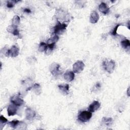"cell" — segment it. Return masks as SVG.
I'll return each mask as SVG.
<instances>
[{
	"mask_svg": "<svg viewBox=\"0 0 130 130\" xmlns=\"http://www.w3.org/2000/svg\"><path fill=\"white\" fill-rule=\"evenodd\" d=\"M11 102L17 106H20L24 103V101L19 96L14 95L11 97Z\"/></svg>",
	"mask_w": 130,
	"mask_h": 130,
	"instance_id": "9",
	"label": "cell"
},
{
	"mask_svg": "<svg viewBox=\"0 0 130 130\" xmlns=\"http://www.w3.org/2000/svg\"><path fill=\"white\" fill-rule=\"evenodd\" d=\"M99 19V15L95 11H93L90 15V22L91 23H96Z\"/></svg>",
	"mask_w": 130,
	"mask_h": 130,
	"instance_id": "14",
	"label": "cell"
},
{
	"mask_svg": "<svg viewBox=\"0 0 130 130\" xmlns=\"http://www.w3.org/2000/svg\"><path fill=\"white\" fill-rule=\"evenodd\" d=\"M59 68L60 66L59 64L55 62L52 63L49 67V70L51 74L54 76H57L60 75L61 72L59 71Z\"/></svg>",
	"mask_w": 130,
	"mask_h": 130,
	"instance_id": "6",
	"label": "cell"
},
{
	"mask_svg": "<svg viewBox=\"0 0 130 130\" xmlns=\"http://www.w3.org/2000/svg\"><path fill=\"white\" fill-rule=\"evenodd\" d=\"M17 106L14 105V104H12L9 105L7 108V112H8V116H13L15 115L17 113Z\"/></svg>",
	"mask_w": 130,
	"mask_h": 130,
	"instance_id": "11",
	"label": "cell"
},
{
	"mask_svg": "<svg viewBox=\"0 0 130 130\" xmlns=\"http://www.w3.org/2000/svg\"><path fill=\"white\" fill-rule=\"evenodd\" d=\"M7 30L10 32L13 35L16 36H18L19 35V31L18 29L17 26L13 25H10L7 28Z\"/></svg>",
	"mask_w": 130,
	"mask_h": 130,
	"instance_id": "13",
	"label": "cell"
},
{
	"mask_svg": "<svg viewBox=\"0 0 130 130\" xmlns=\"http://www.w3.org/2000/svg\"><path fill=\"white\" fill-rule=\"evenodd\" d=\"M23 12H25V13H31L30 10L28 8H25L23 10Z\"/></svg>",
	"mask_w": 130,
	"mask_h": 130,
	"instance_id": "25",
	"label": "cell"
},
{
	"mask_svg": "<svg viewBox=\"0 0 130 130\" xmlns=\"http://www.w3.org/2000/svg\"><path fill=\"white\" fill-rule=\"evenodd\" d=\"M19 1H8L7 3V7L8 8H13L15 3L19 2Z\"/></svg>",
	"mask_w": 130,
	"mask_h": 130,
	"instance_id": "23",
	"label": "cell"
},
{
	"mask_svg": "<svg viewBox=\"0 0 130 130\" xmlns=\"http://www.w3.org/2000/svg\"><path fill=\"white\" fill-rule=\"evenodd\" d=\"M75 77L74 72L72 71H67L63 75L64 79L68 82H71Z\"/></svg>",
	"mask_w": 130,
	"mask_h": 130,
	"instance_id": "15",
	"label": "cell"
},
{
	"mask_svg": "<svg viewBox=\"0 0 130 130\" xmlns=\"http://www.w3.org/2000/svg\"><path fill=\"white\" fill-rule=\"evenodd\" d=\"M120 25V24H117L113 29V30L111 31V35H113V36H116L117 35V29L118 28V27Z\"/></svg>",
	"mask_w": 130,
	"mask_h": 130,
	"instance_id": "24",
	"label": "cell"
},
{
	"mask_svg": "<svg viewBox=\"0 0 130 130\" xmlns=\"http://www.w3.org/2000/svg\"><path fill=\"white\" fill-rule=\"evenodd\" d=\"M0 122H1V126H2L1 129H2L3 127L6 124V123L8 122V120L7 118H6L4 116L1 115L0 116Z\"/></svg>",
	"mask_w": 130,
	"mask_h": 130,
	"instance_id": "22",
	"label": "cell"
},
{
	"mask_svg": "<svg viewBox=\"0 0 130 130\" xmlns=\"http://www.w3.org/2000/svg\"><path fill=\"white\" fill-rule=\"evenodd\" d=\"M59 39V37L57 35H54L53 37L50 38L47 40V44L48 46V49L52 51L53 50L56 43ZM48 50V49H47Z\"/></svg>",
	"mask_w": 130,
	"mask_h": 130,
	"instance_id": "7",
	"label": "cell"
},
{
	"mask_svg": "<svg viewBox=\"0 0 130 130\" xmlns=\"http://www.w3.org/2000/svg\"><path fill=\"white\" fill-rule=\"evenodd\" d=\"M20 17L18 15H15L12 19V25L17 26L20 23Z\"/></svg>",
	"mask_w": 130,
	"mask_h": 130,
	"instance_id": "20",
	"label": "cell"
},
{
	"mask_svg": "<svg viewBox=\"0 0 130 130\" xmlns=\"http://www.w3.org/2000/svg\"><path fill=\"white\" fill-rule=\"evenodd\" d=\"M67 26V25L66 24L64 23H61L58 20L56 25L53 28V33L55 35L60 34L66 29Z\"/></svg>",
	"mask_w": 130,
	"mask_h": 130,
	"instance_id": "3",
	"label": "cell"
},
{
	"mask_svg": "<svg viewBox=\"0 0 130 130\" xmlns=\"http://www.w3.org/2000/svg\"><path fill=\"white\" fill-rule=\"evenodd\" d=\"M113 119L111 117H103L102 119V124L106 126H111L113 123Z\"/></svg>",
	"mask_w": 130,
	"mask_h": 130,
	"instance_id": "17",
	"label": "cell"
},
{
	"mask_svg": "<svg viewBox=\"0 0 130 130\" xmlns=\"http://www.w3.org/2000/svg\"><path fill=\"white\" fill-rule=\"evenodd\" d=\"M48 49V46L47 43L44 42H41L39 46V51L41 52L46 51Z\"/></svg>",
	"mask_w": 130,
	"mask_h": 130,
	"instance_id": "18",
	"label": "cell"
},
{
	"mask_svg": "<svg viewBox=\"0 0 130 130\" xmlns=\"http://www.w3.org/2000/svg\"><path fill=\"white\" fill-rule=\"evenodd\" d=\"M25 117L27 120H31L34 119V118L36 116V112L35 111L29 108H27L25 110Z\"/></svg>",
	"mask_w": 130,
	"mask_h": 130,
	"instance_id": "8",
	"label": "cell"
},
{
	"mask_svg": "<svg viewBox=\"0 0 130 130\" xmlns=\"http://www.w3.org/2000/svg\"><path fill=\"white\" fill-rule=\"evenodd\" d=\"M115 63L113 60L106 59L103 62V67L104 70L108 73H112L115 68Z\"/></svg>",
	"mask_w": 130,
	"mask_h": 130,
	"instance_id": "1",
	"label": "cell"
},
{
	"mask_svg": "<svg viewBox=\"0 0 130 130\" xmlns=\"http://www.w3.org/2000/svg\"><path fill=\"white\" fill-rule=\"evenodd\" d=\"M85 67V64L81 60H78L73 65V70L74 73H79L82 72Z\"/></svg>",
	"mask_w": 130,
	"mask_h": 130,
	"instance_id": "5",
	"label": "cell"
},
{
	"mask_svg": "<svg viewBox=\"0 0 130 130\" xmlns=\"http://www.w3.org/2000/svg\"><path fill=\"white\" fill-rule=\"evenodd\" d=\"M121 45L123 48L125 49H127L130 46V42L129 40L128 39H124L121 42Z\"/></svg>",
	"mask_w": 130,
	"mask_h": 130,
	"instance_id": "19",
	"label": "cell"
},
{
	"mask_svg": "<svg viewBox=\"0 0 130 130\" xmlns=\"http://www.w3.org/2000/svg\"><path fill=\"white\" fill-rule=\"evenodd\" d=\"M91 117L92 113L91 112L89 111H83L79 114L78 116V119L82 122H85L89 120Z\"/></svg>",
	"mask_w": 130,
	"mask_h": 130,
	"instance_id": "2",
	"label": "cell"
},
{
	"mask_svg": "<svg viewBox=\"0 0 130 130\" xmlns=\"http://www.w3.org/2000/svg\"><path fill=\"white\" fill-rule=\"evenodd\" d=\"M19 121L18 120H12L8 123V124L13 128H16L18 124L19 123Z\"/></svg>",
	"mask_w": 130,
	"mask_h": 130,
	"instance_id": "21",
	"label": "cell"
},
{
	"mask_svg": "<svg viewBox=\"0 0 130 130\" xmlns=\"http://www.w3.org/2000/svg\"><path fill=\"white\" fill-rule=\"evenodd\" d=\"M19 52V48L17 46L13 45L11 47L10 49L7 50V51L5 52V55L8 57L10 56L12 57H15L18 55Z\"/></svg>",
	"mask_w": 130,
	"mask_h": 130,
	"instance_id": "4",
	"label": "cell"
},
{
	"mask_svg": "<svg viewBox=\"0 0 130 130\" xmlns=\"http://www.w3.org/2000/svg\"><path fill=\"white\" fill-rule=\"evenodd\" d=\"M129 87L128 88L127 90V95H128V96H129Z\"/></svg>",
	"mask_w": 130,
	"mask_h": 130,
	"instance_id": "26",
	"label": "cell"
},
{
	"mask_svg": "<svg viewBox=\"0 0 130 130\" xmlns=\"http://www.w3.org/2000/svg\"><path fill=\"white\" fill-rule=\"evenodd\" d=\"M99 10L101 12L104 14H107L110 11V8L108 5L104 2H102L100 4L99 6Z\"/></svg>",
	"mask_w": 130,
	"mask_h": 130,
	"instance_id": "12",
	"label": "cell"
},
{
	"mask_svg": "<svg viewBox=\"0 0 130 130\" xmlns=\"http://www.w3.org/2000/svg\"><path fill=\"white\" fill-rule=\"evenodd\" d=\"M101 104L98 101H94L88 107V110L91 112H94L99 109Z\"/></svg>",
	"mask_w": 130,
	"mask_h": 130,
	"instance_id": "10",
	"label": "cell"
},
{
	"mask_svg": "<svg viewBox=\"0 0 130 130\" xmlns=\"http://www.w3.org/2000/svg\"><path fill=\"white\" fill-rule=\"evenodd\" d=\"M59 90L64 94H68L69 90V85L68 84H60L58 85Z\"/></svg>",
	"mask_w": 130,
	"mask_h": 130,
	"instance_id": "16",
	"label": "cell"
}]
</instances>
